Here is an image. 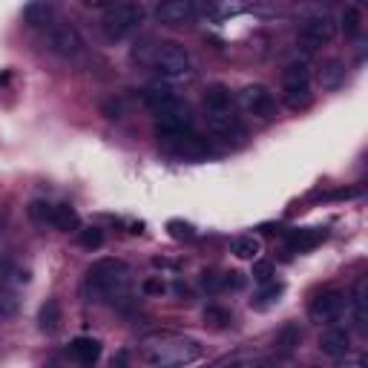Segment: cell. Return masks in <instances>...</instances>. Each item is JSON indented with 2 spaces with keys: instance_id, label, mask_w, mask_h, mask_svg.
Wrapping results in <instances>:
<instances>
[{
  "instance_id": "1",
  "label": "cell",
  "mask_w": 368,
  "mask_h": 368,
  "mask_svg": "<svg viewBox=\"0 0 368 368\" xmlns=\"http://www.w3.org/2000/svg\"><path fill=\"white\" fill-rule=\"evenodd\" d=\"M202 357V345L190 337L182 334H170V331H155L142 340V360L147 365H190Z\"/></svg>"
},
{
  "instance_id": "2",
  "label": "cell",
  "mask_w": 368,
  "mask_h": 368,
  "mask_svg": "<svg viewBox=\"0 0 368 368\" xmlns=\"http://www.w3.org/2000/svg\"><path fill=\"white\" fill-rule=\"evenodd\" d=\"M130 288V268L121 259H98L90 265L84 279V293L90 302H115Z\"/></svg>"
},
{
  "instance_id": "3",
  "label": "cell",
  "mask_w": 368,
  "mask_h": 368,
  "mask_svg": "<svg viewBox=\"0 0 368 368\" xmlns=\"http://www.w3.org/2000/svg\"><path fill=\"white\" fill-rule=\"evenodd\" d=\"M144 17H147V12L138 0H121V3H113L107 9V14H104V21H101V29L110 41H124L133 32L142 29Z\"/></svg>"
},
{
  "instance_id": "4",
  "label": "cell",
  "mask_w": 368,
  "mask_h": 368,
  "mask_svg": "<svg viewBox=\"0 0 368 368\" xmlns=\"http://www.w3.org/2000/svg\"><path fill=\"white\" fill-rule=\"evenodd\" d=\"M150 66L155 69V75L162 81H184L193 72V61H190V52L182 43H159L153 46V58Z\"/></svg>"
},
{
  "instance_id": "5",
  "label": "cell",
  "mask_w": 368,
  "mask_h": 368,
  "mask_svg": "<svg viewBox=\"0 0 368 368\" xmlns=\"http://www.w3.org/2000/svg\"><path fill=\"white\" fill-rule=\"evenodd\" d=\"M162 153L170 155V159H176V162H207L216 155V147L210 144L207 138L196 135V130H190V133L176 135V138H164Z\"/></svg>"
},
{
  "instance_id": "6",
  "label": "cell",
  "mask_w": 368,
  "mask_h": 368,
  "mask_svg": "<svg viewBox=\"0 0 368 368\" xmlns=\"http://www.w3.org/2000/svg\"><path fill=\"white\" fill-rule=\"evenodd\" d=\"M282 98L291 110H300L311 101V69L302 61H293L282 69Z\"/></svg>"
},
{
  "instance_id": "7",
  "label": "cell",
  "mask_w": 368,
  "mask_h": 368,
  "mask_svg": "<svg viewBox=\"0 0 368 368\" xmlns=\"http://www.w3.org/2000/svg\"><path fill=\"white\" fill-rule=\"evenodd\" d=\"M334 35H337L334 17H331L328 12H313V14L305 17L302 26H300V43L308 52H313V49L325 46L331 38H334Z\"/></svg>"
},
{
  "instance_id": "8",
  "label": "cell",
  "mask_w": 368,
  "mask_h": 368,
  "mask_svg": "<svg viewBox=\"0 0 368 368\" xmlns=\"http://www.w3.org/2000/svg\"><path fill=\"white\" fill-rule=\"evenodd\" d=\"M190 130H193V110L187 107L182 98L173 104L170 110H164V113L155 115V135H159V142H164V138L184 135V133H190Z\"/></svg>"
},
{
  "instance_id": "9",
  "label": "cell",
  "mask_w": 368,
  "mask_h": 368,
  "mask_svg": "<svg viewBox=\"0 0 368 368\" xmlns=\"http://www.w3.org/2000/svg\"><path fill=\"white\" fill-rule=\"evenodd\" d=\"M239 104H242V110L259 118V121H271L276 115V98L273 93L268 90V86H262V84H248L244 90L239 93Z\"/></svg>"
},
{
  "instance_id": "10",
  "label": "cell",
  "mask_w": 368,
  "mask_h": 368,
  "mask_svg": "<svg viewBox=\"0 0 368 368\" xmlns=\"http://www.w3.org/2000/svg\"><path fill=\"white\" fill-rule=\"evenodd\" d=\"M342 308H345V293L331 288V291H322V293H317V296L311 300L308 317H311L313 322H320V325H331L334 320H340Z\"/></svg>"
},
{
  "instance_id": "11",
  "label": "cell",
  "mask_w": 368,
  "mask_h": 368,
  "mask_svg": "<svg viewBox=\"0 0 368 368\" xmlns=\"http://www.w3.org/2000/svg\"><path fill=\"white\" fill-rule=\"evenodd\" d=\"M49 49L55 52L58 58H78L84 41H81V32L72 23H55L49 26Z\"/></svg>"
},
{
  "instance_id": "12",
  "label": "cell",
  "mask_w": 368,
  "mask_h": 368,
  "mask_svg": "<svg viewBox=\"0 0 368 368\" xmlns=\"http://www.w3.org/2000/svg\"><path fill=\"white\" fill-rule=\"evenodd\" d=\"M196 17V0H162L155 9V21L162 26H184Z\"/></svg>"
},
{
  "instance_id": "13",
  "label": "cell",
  "mask_w": 368,
  "mask_h": 368,
  "mask_svg": "<svg viewBox=\"0 0 368 368\" xmlns=\"http://www.w3.org/2000/svg\"><path fill=\"white\" fill-rule=\"evenodd\" d=\"M176 101H179V95L173 93V86L164 84L162 78H159V81H153V84H147L144 90H142V104H144V107H147L153 115H159V113L170 110Z\"/></svg>"
},
{
  "instance_id": "14",
  "label": "cell",
  "mask_w": 368,
  "mask_h": 368,
  "mask_svg": "<svg viewBox=\"0 0 368 368\" xmlns=\"http://www.w3.org/2000/svg\"><path fill=\"white\" fill-rule=\"evenodd\" d=\"M207 127L210 133H213L216 138H242L244 135V127H242V121L236 115V110H222V113H207Z\"/></svg>"
},
{
  "instance_id": "15",
  "label": "cell",
  "mask_w": 368,
  "mask_h": 368,
  "mask_svg": "<svg viewBox=\"0 0 368 368\" xmlns=\"http://www.w3.org/2000/svg\"><path fill=\"white\" fill-rule=\"evenodd\" d=\"M320 351L331 360H340L351 351V334H348V328L342 325H331L325 334L320 337Z\"/></svg>"
},
{
  "instance_id": "16",
  "label": "cell",
  "mask_w": 368,
  "mask_h": 368,
  "mask_svg": "<svg viewBox=\"0 0 368 368\" xmlns=\"http://www.w3.org/2000/svg\"><path fill=\"white\" fill-rule=\"evenodd\" d=\"M325 239V231L320 227H293V231H285V244L291 253H308Z\"/></svg>"
},
{
  "instance_id": "17",
  "label": "cell",
  "mask_w": 368,
  "mask_h": 368,
  "mask_svg": "<svg viewBox=\"0 0 368 368\" xmlns=\"http://www.w3.org/2000/svg\"><path fill=\"white\" fill-rule=\"evenodd\" d=\"M52 17H55V6H52V0H29V3L23 6V23L29 29L52 26Z\"/></svg>"
},
{
  "instance_id": "18",
  "label": "cell",
  "mask_w": 368,
  "mask_h": 368,
  "mask_svg": "<svg viewBox=\"0 0 368 368\" xmlns=\"http://www.w3.org/2000/svg\"><path fill=\"white\" fill-rule=\"evenodd\" d=\"M66 351L78 365H95L101 360V342L95 337H75Z\"/></svg>"
},
{
  "instance_id": "19",
  "label": "cell",
  "mask_w": 368,
  "mask_h": 368,
  "mask_svg": "<svg viewBox=\"0 0 368 368\" xmlns=\"http://www.w3.org/2000/svg\"><path fill=\"white\" fill-rule=\"evenodd\" d=\"M300 345H302V328L296 325V322H285L282 328H279L276 340H273L276 354L279 357H291V354L300 351Z\"/></svg>"
},
{
  "instance_id": "20",
  "label": "cell",
  "mask_w": 368,
  "mask_h": 368,
  "mask_svg": "<svg viewBox=\"0 0 368 368\" xmlns=\"http://www.w3.org/2000/svg\"><path fill=\"white\" fill-rule=\"evenodd\" d=\"M351 308H354V325L360 334L368 331V285H365V276H360L354 282L351 291Z\"/></svg>"
},
{
  "instance_id": "21",
  "label": "cell",
  "mask_w": 368,
  "mask_h": 368,
  "mask_svg": "<svg viewBox=\"0 0 368 368\" xmlns=\"http://www.w3.org/2000/svg\"><path fill=\"white\" fill-rule=\"evenodd\" d=\"M204 110L207 113H222V110H231L233 107V95L224 84H210L204 90Z\"/></svg>"
},
{
  "instance_id": "22",
  "label": "cell",
  "mask_w": 368,
  "mask_h": 368,
  "mask_svg": "<svg viewBox=\"0 0 368 368\" xmlns=\"http://www.w3.org/2000/svg\"><path fill=\"white\" fill-rule=\"evenodd\" d=\"M52 227H55V231H64V233L78 231V227H81L78 210L72 204H55V207H52Z\"/></svg>"
},
{
  "instance_id": "23",
  "label": "cell",
  "mask_w": 368,
  "mask_h": 368,
  "mask_svg": "<svg viewBox=\"0 0 368 368\" xmlns=\"http://www.w3.org/2000/svg\"><path fill=\"white\" fill-rule=\"evenodd\" d=\"M320 84H322V90H340L342 81H345V64L337 61V58H331L320 66Z\"/></svg>"
},
{
  "instance_id": "24",
  "label": "cell",
  "mask_w": 368,
  "mask_h": 368,
  "mask_svg": "<svg viewBox=\"0 0 368 368\" xmlns=\"http://www.w3.org/2000/svg\"><path fill=\"white\" fill-rule=\"evenodd\" d=\"M58 325H61V305H58V300H46L38 311V328L43 334H55Z\"/></svg>"
},
{
  "instance_id": "25",
  "label": "cell",
  "mask_w": 368,
  "mask_h": 368,
  "mask_svg": "<svg viewBox=\"0 0 368 368\" xmlns=\"http://www.w3.org/2000/svg\"><path fill=\"white\" fill-rule=\"evenodd\" d=\"M231 253L236 256V259H256L259 253H262V242L256 239V236H236L233 242H231Z\"/></svg>"
},
{
  "instance_id": "26",
  "label": "cell",
  "mask_w": 368,
  "mask_h": 368,
  "mask_svg": "<svg viewBox=\"0 0 368 368\" xmlns=\"http://www.w3.org/2000/svg\"><path fill=\"white\" fill-rule=\"evenodd\" d=\"M340 26L345 32V38H360L362 32V14H360V6H348L340 17Z\"/></svg>"
},
{
  "instance_id": "27",
  "label": "cell",
  "mask_w": 368,
  "mask_h": 368,
  "mask_svg": "<svg viewBox=\"0 0 368 368\" xmlns=\"http://www.w3.org/2000/svg\"><path fill=\"white\" fill-rule=\"evenodd\" d=\"M202 317H204V322L210 328H216V331H222V328H227V325L233 322V313L227 311V308H222V305H207Z\"/></svg>"
},
{
  "instance_id": "28",
  "label": "cell",
  "mask_w": 368,
  "mask_h": 368,
  "mask_svg": "<svg viewBox=\"0 0 368 368\" xmlns=\"http://www.w3.org/2000/svg\"><path fill=\"white\" fill-rule=\"evenodd\" d=\"M285 293V285L282 282H268V285H262V291H259V296L251 302V305H256V308H268V305H273V302H279V296Z\"/></svg>"
},
{
  "instance_id": "29",
  "label": "cell",
  "mask_w": 368,
  "mask_h": 368,
  "mask_svg": "<svg viewBox=\"0 0 368 368\" xmlns=\"http://www.w3.org/2000/svg\"><path fill=\"white\" fill-rule=\"evenodd\" d=\"M78 244L84 251H98L104 244V231L101 227H78Z\"/></svg>"
},
{
  "instance_id": "30",
  "label": "cell",
  "mask_w": 368,
  "mask_h": 368,
  "mask_svg": "<svg viewBox=\"0 0 368 368\" xmlns=\"http://www.w3.org/2000/svg\"><path fill=\"white\" fill-rule=\"evenodd\" d=\"M167 233L176 242H193V239H196V227H193L190 222H184V219H170L167 222Z\"/></svg>"
},
{
  "instance_id": "31",
  "label": "cell",
  "mask_w": 368,
  "mask_h": 368,
  "mask_svg": "<svg viewBox=\"0 0 368 368\" xmlns=\"http://www.w3.org/2000/svg\"><path fill=\"white\" fill-rule=\"evenodd\" d=\"M251 276H253V282H256V285H268V282H273V279H276L273 262L256 256V262H253V273H251Z\"/></svg>"
},
{
  "instance_id": "32",
  "label": "cell",
  "mask_w": 368,
  "mask_h": 368,
  "mask_svg": "<svg viewBox=\"0 0 368 368\" xmlns=\"http://www.w3.org/2000/svg\"><path fill=\"white\" fill-rule=\"evenodd\" d=\"M52 207L55 204H49V202H32L29 204V219L35 224H41V227H52Z\"/></svg>"
},
{
  "instance_id": "33",
  "label": "cell",
  "mask_w": 368,
  "mask_h": 368,
  "mask_svg": "<svg viewBox=\"0 0 368 368\" xmlns=\"http://www.w3.org/2000/svg\"><path fill=\"white\" fill-rule=\"evenodd\" d=\"M202 288H204L207 293H219V291L227 288V279H224V273L204 271V273H202Z\"/></svg>"
},
{
  "instance_id": "34",
  "label": "cell",
  "mask_w": 368,
  "mask_h": 368,
  "mask_svg": "<svg viewBox=\"0 0 368 368\" xmlns=\"http://www.w3.org/2000/svg\"><path fill=\"white\" fill-rule=\"evenodd\" d=\"M17 311V300L12 291H0V317H12Z\"/></svg>"
},
{
  "instance_id": "35",
  "label": "cell",
  "mask_w": 368,
  "mask_h": 368,
  "mask_svg": "<svg viewBox=\"0 0 368 368\" xmlns=\"http://www.w3.org/2000/svg\"><path fill=\"white\" fill-rule=\"evenodd\" d=\"M142 291L150 293V296H162V293H167V285L162 282L159 276H150V279H144V282H142Z\"/></svg>"
},
{
  "instance_id": "36",
  "label": "cell",
  "mask_w": 368,
  "mask_h": 368,
  "mask_svg": "<svg viewBox=\"0 0 368 368\" xmlns=\"http://www.w3.org/2000/svg\"><path fill=\"white\" fill-rule=\"evenodd\" d=\"M357 196H362V187H340L325 193V199H357Z\"/></svg>"
},
{
  "instance_id": "37",
  "label": "cell",
  "mask_w": 368,
  "mask_h": 368,
  "mask_svg": "<svg viewBox=\"0 0 368 368\" xmlns=\"http://www.w3.org/2000/svg\"><path fill=\"white\" fill-rule=\"evenodd\" d=\"M101 110H104V115H107L110 121H118L121 115H124V104H121V101H115V98H110V101L104 104Z\"/></svg>"
},
{
  "instance_id": "38",
  "label": "cell",
  "mask_w": 368,
  "mask_h": 368,
  "mask_svg": "<svg viewBox=\"0 0 368 368\" xmlns=\"http://www.w3.org/2000/svg\"><path fill=\"white\" fill-rule=\"evenodd\" d=\"M219 365H265L262 357H224L219 360Z\"/></svg>"
},
{
  "instance_id": "39",
  "label": "cell",
  "mask_w": 368,
  "mask_h": 368,
  "mask_svg": "<svg viewBox=\"0 0 368 368\" xmlns=\"http://www.w3.org/2000/svg\"><path fill=\"white\" fill-rule=\"evenodd\" d=\"M224 279H227V288H242L244 285V276L242 273H236V271H231V273H224Z\"/></svg>"
},
{
  "instance_id": "40",
  "label": "cell",
  "mask_w": 368,
  "mask_h": 368,
  "mask_svg": "<svg viewBox=\"0 0 368 368\" xmlns=\"http://www.w3.org/2000/svg\"><path fill=\"white\" fill-rule=\"evenodd\" d=\"M81 3H84L86 9H110L115 0H81Z\"/></svg>"
},
{
  "instance_id": "41",
  "label": "cell",
  "mask_w": 368,
  "mask_h": 368,
  "mask_svg": "<svg viewBox=\"0 0 368 368\" xmlns=\"http://www.w3.org/2000/svg\"><path fill=\"white\" fill-rule=\"evenodd\" d=\"M153 265H155V268H173V271H176V268H179V262H170V259L155 256V259H153Z\"/></svg>"
},
{
  "instance_id": "42",
  "label": "cell",
  "mask_w": 368,
  "mask_h": 368,
  "mask_svg": "<svg viewBox=\"0 0 368 368\" xmlns=\"http://www.w3.org/2000/svg\"><path fill=\"white\" fill-rule=\"evenodd\" d=\"M173 291H176V293H179V296H187V302H190V300H193V293H190V288H187V285H184V282H176V288H173Z\"/></svg>"
},
{
  "instance_id": "43",
  "label": "cell",
  "mask_w": 368,
  "mask_h": 368,
  "mask_svg": "<svg viewBox=\"0 0 368 368\" xmlns=\"http://www.w3.org/2000/svg\"><path fill=\"white\" fill-rule=\"evenodd\" d=\"M357 3H365V0H357Z\"/></svg>"
}]
</instances>
